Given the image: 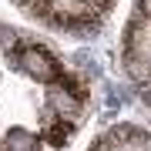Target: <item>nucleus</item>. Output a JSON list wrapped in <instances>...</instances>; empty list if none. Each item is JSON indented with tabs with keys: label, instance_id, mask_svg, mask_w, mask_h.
<instances>
[{
	"label": "nucleus",
	"instance_id": "nucleus-1",
	"mask_svg": "<svg viewBox=\"0 0 151 151\" xmlns=\"http://www.w3.org/2000/svg\"><path fill=\"white\" fill-rule=\"evenodd\" d=\"M24 54H20V64L24 70H27L30 77H37V81H57V67H54V60L47 57V50H40V47H20Z\"/></svg>",
	"mask_w": 151,
	"mask_h": 151
},
{
	"label": "nucleus",
	"instance_id": "nucleus-2",
	"mask_svg": "<svg viewBox=\"0 0 151 151\" xmlns=\"http://www.w3.org/2000/svg\"><path fill=\"white\" fill-rule=\"evenodd\" d=\"M124 67H128V74L134 77V81H148V77H151V67L145 64V60H138L134 54H128V57H124Z\"/></svg>",
	"mask_w": 151,
	"mask_h": 151
},
{
	"label": "nucleus",
	"instance_id": "nucleus-3",
	"mask_svg": "<svg viewBox=\"0 0 151 151\" xmlns=\"http://www.w3.org/2000/svg\"><path fill=\"white\" fill-rule=\"evenodd\" d=\"M7 145H10V151H30V148H34V138H30V134H20V131H14V134L7 138Z\"/></svg>",
	"mask_w": 151,
	"mask_h": 151
},
{
	"label": "nucleus",
	"instance_id": "nucleus-4",
	"mask_svg": "<svg viewBox=\"0 0 151 151\" xmlns=\"http://www.w3.org/2000/svg\"><path fill=\"white\" fill-rule=\"evenodd\" d=\"M50 94H54V101H57V104H54L57 111H74V108H77V101H74V97H70V94H64V91H60V87H54V91H50Z\"/></svg>",
	"mask_w": 151,
	"mask_h": 151
},
{
	"label": "nucleus",
	"instance_id": "nucleus-5",
	"mask_svg": "<svg viewBox=\"0 0 151 151\" xmlns=\"http://www.w3.org/2000/svg\"><path fill=\"white\" fill-rule=\"evenodd\" d=\"M138 4H141V14H145L148 20H151V0H138Z\"/></svg>",
	"mask_w": 151,
	"mask_h": 151
}]
</instances>
